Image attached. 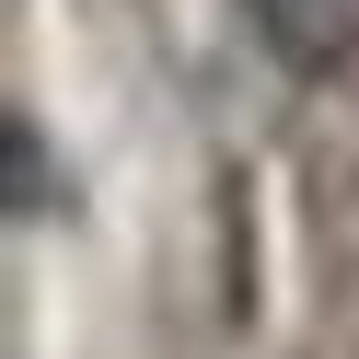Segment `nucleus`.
<instances>
[{
  "mask_svg": "<svg viewBox=\"0 0 359 359\" xmlns=\"http://www.w3.org/2000/svg\"><path fill=\"white\" fill-rule=\"evenodd\" d=\"M0 151H12V220H35V232H47V220H70V174L47 163V128L12 116V128H0Z\"/></svg>",
  "mask_w": 359,
  "mask_h": 359,
  "instance_id": "nucleus-2",
  "label": "nucleus"
},
{
  "mask_svg": "<svg viewBox=\"0 0 359 359\" xmlns=\"http://www.w3.org/2000/svg\"><path fill=\"white\" fill-rule=\"evenodd\" d=\"M243 35H255L290 81L359 70V0H243Z\"/></svg>",
  "mask_w": 359,
  "mask_h": 359,
  "instance_id": "nucleus-1",
  "label": "nucleus"
}]
</instances>
